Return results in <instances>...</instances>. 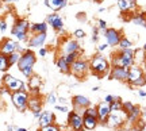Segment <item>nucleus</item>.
Masks as SVG:
<instances>
[{"instance_id":"f257e3e1","label":"nucleus","mask_w":146,"mask_h":131,"mask_svg":"<svg viewBox=\"0 0 146 131\" xmlns=\"http://www.w3.org/2000/svg\"><path fill=\"white\" fill-rule=\"evenodd\" d=\"M89 70H91V73L98 76V77L108 76L110 70H111V62L104 56L96 54L89 61Z\"/></svg>"},{"instance_id":"f03ea898","label":"nucleus","mask_w":146,"mask_h":131,"mask_svg":"<svg viewBox=\"0 0 146 131\" xmlns=\"http://www.w3.org/2000/svg\"><path fill=\"white\" fill-rule=\"evenodd\" d=\"M111 66H119V68L129 69L134 65V49H125L118 50L112 54L111 58Z\"/></svg>"},{"instance_id":"7ed1b4c3","label":"nucleus","mask_w":146,"mask_h":131,"mask_svg":"<svg viewBox=\"0 0 146 131\" xmlns=\"http://www.w3.org/2000/svg\"><path fill=\"white\" fill-rule=\"evenodd\" d=\"M29 31H30V23L26 19H16L12 26L11 34L16 41L23 42V41H29Z\"/></svg>"},{"instance_id":"20e7f679","label":"nucleus","mask_w":146,"mask_h":131,"mask_svg":"<svg viewBox=\"0 0 146 131\" xmlns=\"http://www.w3.org/2000/svg\"><path fill=\"white\" fill-rule=\"evenodd\" d=\"M11 100H12V104L15 105V108L19 112H25L29 108L30 95L26 91H18V92L11 93Z\"/></svg>"},{"instance_id":"39448f33","label":"nucleus","mask_w":146,"mask_h":131,"mask_svg":"<svg viewBox=\"0 0 146 131\" xmlns=\"http://www.w3.org/2000/svg\"><path fill=\"white\" fill-rule=\"evenodd\" d=\"M126 123H127V115L120 110V111H112L110 114L108 119L106 122V126L110 127V128L118 130V128H122Z\"/></svg>"},{"instance_id":"423d86ee","label":"nucleus","mask_w":146,"mask_h":131,"mask_svg":"<svg viewBox=\"0 0 146 131\" xmlns=\"http://www.w3.org/2000/svg\"><path fill=\"white\" fill-rule=\"evenodd\" d=\"M3 83H4V87L10 91L11 93L18 92V91H26V92H29V89L26 88V84H25L22 80L15 79V77L10 73H5L4 76H3Z\"/></svg>"},{"instance_id":"0eeeda50","label":"nucleus","mask_w":146,"mask_h":131,"mask_svg":"<svg viewBox=\"0 0 146 131\" xmlns=\"http://www.w3.org/2000/svg\"><path fill=\"white\" fill-rule=\"evenodd\" d=\"M89 72H91V70H89V62L85 61V60H83V58H77V60L70 65V73H72L76 79H84Z\"/></svg>"},{"instance_id":"6e6552de","label":"nucleus","mask_w":146,"mask_h":131,"mask_svg":"<svg viewBox=\"0 0 146 131\" xmlns=\"http://www.w3.org/2000/svg\"><path fill=\"white\" fill-rule=\"evenodd\" d=\"M36 62V57L35 53L30 50V49H25V52L22 53V57L18 62V69L23 70L26 68H34V65Z\"/></svg>"},{"instance_id":"1a4fd4ad","label":"nucleus","mask_w":146,"mask_h":131,"mask_svg":"<svg viewBox=\"0 0 146 131\" xmlns=\"http://www.w3.org/2000/svg\"><path fill=\"white\" fill-rule=\"evenodd\" d=\"M68 126L72 131H84V119L83 114L77 111H70L68 114Z\"/></svg>"},{"instance_id":"9d476101","label":"nucleus","mask_w":146,"mask_h":131,"mask_svg":"<svg viewBox=\"0 0 146 131\" xmlns=\"http://www.w3.org/2000/svg\"><path fill=\"white\" fill-rule=\"evenodd\" d=\"M104 38H106V43L110 47H118L120 39H122V31L118 30V28H114V27H108L104 31Z\"/></svg>"},{"instance_id":"9b49d317","label":"nucleus","mask_w":146,"mask_h":131,"mask_svg":"<svg viewBox=\"0 0 146 131\" xmlns=\"http://www.w3.org/2000/svg\"><path fill=\"white\" fill-rule=\"evenodd\" d=\"M15 52H25V50H22L21 46H19V43L14 41V39H3L1 42H0V54H3L5 57H8L10 54Z\"/></svg>"},{"instance_id":"f8f14e48","label":"nucleus","mask_w":146,"mask_h":131,"mask_svg":"<svg viewBox=\"0 0 146 131\" xmlns=\"http://www.w3.org/2000/svg\"><path fill=\"white\" fill-rule=\"evenodd\" d=\"M72 104H73V110L77 111V112H84L85 108H88L91 107V100L87 97V96H84V95H74L72 97Z\"/></svg>"},{"instance_id":"ddd939ff","label":"nucleus","mask_w":146,"mask_h":131,"mask_svg":"<svg viewBox=\"0 0 146 131\" xmlns=\"http://www.w3.org/2000/svg\"><path fill=\"white\" fill-rule=\"evenodd\" d=\"M127 74H129V69L119 68V66H111V70L108 73V79L122 81V83H127Z\"/></svg>"},{"instance_id":"4468645a","label":"nucleus","mask_w":146,"mask_h":131,"mask_svg":"<svg viewBox=\"0 0 146 131\" xmlns=\"http://www.w3.org/2000/svg\"><path fill=\"white\" fill-rule=\"evenodd\" d=\"M116 5L123 14H131V15L137 14V8H138L137 0H118Z\"/></svg>"},{"instance_id":"2eb2a0df","label":"nucleus","mask_w":146,"mask_h":131,"mask_svg":"<svg viewBox=\"0 0 146 131\" xmlns=\"http://www.w3.org/2000/svg\"><path fill=\"white\" fill-rule=\"evenodd\" d=\"M145 74V70L142 66H138V65H133L129 68V74H127V84L131 85L134 84L135 81H138L139 79H142Z\"/></svg>"},{"instance_id":"dca6fc26","label":"nucleus","mask_w":146,"mask_h":131,"mask_svg":"<svg viewBox=\"0 0 146 131\" xmlns=\"http://www.w3.org/2000/svg\"><path fill=\"white\" fill-rule=\"evenodd\" d=\"M96 110H98V120L100 124H106V122L108 119L110 114H111V107L108 103L106 101H100L99 104L96 105Z\"/></svg>"},{"instance_id":"f3484780","label":"nucleus","mask_w":146,"mask_h":131,"mask_svg":"<svg viewBox=\"0 0 146 131\" xmlns=\"http://www.w3.org/2000/svg\"><path fill=\"white\" fill-rule=\"evenodd\" d=\"M61 50H62L64 56L83 52V50H81V46H80V43H78L76 39H73V38L72 39H66V41L61 45Z\"/></svg>"},{"instance_id":"a211bd4d","label":"nucleus","mask_w":146,"mask_h":131,"mask_svg":"<svg viewBox=\"0 0 146 131\" xmlns=\"http://www.w3.org/2000/svg\"><path fill=\"white\" fill-rule=\"evenodd\" d=\"M46 23L47 24H52V27L56 30L57 34L64 32V21H62V18L60 15H57V14H52V15L47 16Z\"/></svg>"},{"instance_id":"6ab92c4d","label":"nucleus","mask_w":146,"mask_h":131,"mask_svg":"<svg viewBox=\"0 0 146 131\" xmlns=\"http://www.w3.org/2000/svg\"><path fill=\"white\" fill-rule=\"evenodd\" d=\"M54 123H56V116H54V114H53L52 111H47V110L43 111L42 115L39 116V119H38L39 128H41V127L50 126V124H54Z\"/></svg>"},{"instance_id":"aec40b11","label":"nucleus","mask_w":146,"mask_h":131,"mask_svg":"<svg viewBox=\"0 0 146 131\" xmlns=\"http://www.w3.org/2000/svg\"><path fill=\"white\" fill-rule=\"evenodd\" d=\"M45 41H46V32L45 34H34L27 41V45L30 46V49H34V47H39L41 49L45 45Z\"/></svg>"},{"instance_id":"412c9836","label":"nucleus","mask_w":146,"mask_h":131,"mask_svg":"<svg viewBox=\"0 0 146 131\" xmlns=\"http://www.w3.org/2000/svg\"><path fill=\"white\" fill-rule=\"evenodd\" d=\"M141 115H142V108L139 105H135L130 114H127V124L129 126H134L137 122L141 119Z\"/></svg>"},{"instance_id":"4be33fe9","label":"nucleus","mask_w":146,"mask_h":131,"mask_svg":"<svg viewBox=\"0 0 146 131\" xmlns=\"http://www.w3.org/2000/svg\"><path fill=\"white\" fill-rule=\"evenodd\" d=\"M84 119V130H95L98 124H99V120L98 118H94V116H88V115H83Z\"/></svg>"},{"instance_id":"5701e85b","label":"nucleus","mask_w":146,"mask_h":131,"mask_svg":"<svg viewBox=\"0 0 146 131\" xmlns=\"http://www.w3.org/2000/svg\"><path fill=\"white\" fill-rule=\"evenodd\" d=\"M45 3L53 11H58V10H62L64 7H66L68 0H45Z\"/></svg>"},{"instance_id":"b1692460","label":"nucleus","mask_w":146,"mask_h":131,"mask_svg":"<svg viewBox=\"0 0 146 131\" xmlns=\"http://www.w3.org/2000/svg\"><path fill=\"white\" fill-rule=\"evenodd\" d=\"M146 61V52L143 49H135L134 50V65L143 66Z\"/></svg>"},{"instance_id":"393cba45","label":"nucleus","mask_w":146,"mask_h":131,"mask_svg":"<svg viewBox=\"0 0 146 131\" xmlns=\"http://www.w3.org/2000/svg\"><path fill=\"white\" fill-rule=\"evenodd\" d=\"M46 31H47V23L46 22L30 24V32H31L33 35H34V34H45Z\"/></svg>"},{"instance_id":"a878e982","label":"nucleus","mask_w":146,"mask_h":131,"mask_svg":"<svg viewBox=\"0 0 146 131\" xmlns=\"http://www.w3.org/2000/svg\"><path fill=\"white\" fill-rule=\"evenodd\" d=\"M130 21L137 26L146 27V12H137L130 18Z\"/></svg>"},{"instance_id":"bb28decb","label":"nucleus","mask_w":146,"mask_h":131,"mask_svg":"<svg viewBox=\"0 0 146 131\" xmlns=\"http://www.w3.org/2000/svg\"><path fill=\"white\" fill-rule=\"evenodd\" d=\"M56 64H57V68L60 69V72H62V73H70V65H68V62L65 61V58L61 56V57L57 58V61H56Z\"/></svg>"},{"instance_id":"cd10ccee","label":"nucleus","mask_w":146,"mask_h":131,"mask_svg":"<svg viewBox=\"0 0 146 131\" xmlns=\"http://www.w3.org/2000/svg\"><path fill=\"white\" fill-rule=\"evenodd\" d=\"M29 108L34 112V111H42V101L41 99L35 96V97H30L29 100Z\"/></svg>"},{"instance_id":"c85d7f7f","label":"nucleus","mask_w":146,"mask_h":131,"mask_svg":"<svg viewBox=\"0 0 146 131\" xmlns=\"http://www.w3.org/2000/svg\"><path fill=\"white\" fill-rule=\"evenodd\" d=\"M29 85H30V89L34 91V93L38 95V89L41 88V79L38 76H33L29 79Z\"/></svg>"},{"instance_id":"c756f323","label":"nucleus","mask_w":146,"mask_h":131,"mask_svg":"<svg viewBox=\"0 0 146 131\" xmlns=\"http://www.w3.org/2000/svg\"><path fill=\"white\" fill-rule=\"evenodd\" d=\"M21 57H22V53H19V52H15V53H12V54H10V56L7 57V60H8V66L11 68V66H14V65H18Z\"/></svg>"},{"instance_id":"7c9ffc66","label":"nucleus","mask_w":146,"mask_h":131,"mask_svg":"<svg viewBox=\"0 0 146 131\" xmlns=\"http://www.w3.org/2000/svg\"><path fill=\"white\" fill-rule=\"evenodd\" d=\"M118 49L119 50H125V49H133V42H131L130 39L127 37H122V39H120L119 45H118Z\"/></svg>"},{"instance_id":"2f4dec72","label":"nucleus","mask_w":146,"mask_h":131,"mask_svg":"<svg viewBox=\"0 0 146 131\" xmlns=\"http://www.w3.org/2000/svg\"><path fill=\"white\" fill-rule=\"evenodd\" d=\"M122 103H123L122 99L118 97V96H115V100L110 104V107H111V112H112V111H120L122 110Z\"/></svg>"},{"instance_id":"473e14b6","label":"nucleus","mask_w":146,"mask_h":131,"mask_svg":"<svg viewBox=\"0 0 146 131\" xmlns=\"http://www.w3.org/2000/svg\"><path fill=\"white\" fill-rule=\"evenodd\" d=\"M46 103L47 104H50V105H57L58 104V96L56 92H52V93H49L46 96Z\"/></svg>"},{"instance_id":"72a5a7b5","label":"nucleus","mask_w":146,"mask_h":131,"mask_svg":"<svg viewBox=\"0 0 146 131\" xmlns=\"http://www.w3.org/2000/svg\"><path fill=\"white\" fill-rule=\"evenodd\" d=\"M134 107H135V104H133L131 101H123V103H122V111L125 112L126 115H127V114H130Z\"/></svg>"},{"instance_id":"f704fd0d","label":"nucleus","mask_w":146,"mask_h":131,"mask_svg":"<svg viewBox=\"0 0 146 131\" xmlns=\"http://www.w3.org/2000/svg\"><path fill=\"white\" fill-rule=\"evenodd\" d=\"M83 115H88V116H94L98 118V110H96V105H91L88 108H85L83 112Z\"/></svg>"},{"instance_id":"c9c22d12","label":"nucleus","mask_w":146,"mask_h":131,"mask_svg":"<svg viewBox=\"0 0 146 131\" xmlns=\"http://www.w3.org/2000/svg\"><path fill=\"white\" fill-rule=\"evenodd\" d=\"M8 68H10V66H8V60H7V57L3 56V54H0V72H5Z\"/></svg>"},{"instance_id":"e433bc0d","label":"nucleus","mask_w":146,"mask_h":131,"mask_svg":"<svg viewBox=\"0 0 146 131\" xmlns=\"http://www.w3.org/2000/svg\"><path fill=\"white\" fill-rule=\"evenodd\" d=\"M85 31L84 30H81V28H77V30H74L73 31V37H74V39H83V38H85Z\"/></svg>"},{"instance_id":"4c0bfd02","label":"nucleus","mask_w":146,"mask_h":131,"mask_svg":"<svg viewBox=\"0 0 146 131\" xmlns=\"http://www.w3.org/2000/svg\"><path fill=\"white\" fill-rule=\"evenodd\" d=\"M98 28H99V31H102L104 34V31L108 28V27H107V22H106L104 19H99V21H98Z\"/></svg>"},{"instance_id":"58836bf2","label":"nucleus","mask_w":146,"mask_h":131,"mask_svg":"<svg viewBox=\"0 0 146 131\" xmlns=\"http://www.w3.org/2000/svg\"><path fill=\"white\" fill-rule=\"evenodd\" d=\"M39 131H61V128L54 123V124H50V126H46V127H41Z\"/></svg>"},{"instance_id":"ea45409f","label":"nucleus","mask_w":146,"mask_h":131,"mask_svg":"<svg viewBox=\"0 0 146 131\" xmlns=\"http://www.w3.org/2000/svg\"><path fill=\"white\" fill-rule=\"evenodd\" d=\"M54 108H56V111H58V112H61V114H66V112H70L69 111V107L68 105H61V104H57L54 105Z\"/></svg>"},{"instance_id":"a19ab883","label":"nucleus","mask_w":146,"mask_h":131,"mask_svg":"<svg viewBox=\"0 0 146 131\" xmlns=\"http://www.w3.org/2000/svg\"><path fill=\"white\" fill-rule=\"evenodd\" d=\"M146 84V76H143L142 79H139L138 81H135L134 84H131L130 87H135V88H142V87H145Z\"/></svg>"},{"instance_id":"79ce46f5","label":"nucleus","mask_w":146,"mask_h":131,"mask_svg":"<svg viewBox=\"0 0 146 131\" xmlns=\"http://www.w3.org/2000/svg\"><path fill=\"white\" fill-rule=\"evenodd\" d=\"M21 72L25 77H27V79H30V77L34 76V70H33V68H26V69H23V70H21Z\"/></svg>"},{"instance_id":"37998d69","label":"nucleus","mask_w":146,"mask_h":131,"mask_svg":"<svg viewBox=\"0 0 146 131\" xmlns=\"http://www.w3.org/2000/svg\"><path fill=\"white\" fill-rule=\"evenodd\" d=\"M92 41H94V42H98V41H99V28H98V27H95V28H94V35H92Z\"/></svg>"},{"instance_id":"c03bdc74","label":"nucleus","mask_w":146,"mask_h":131,"mask_svg":"<svg viewBox=\"0 0 146 131\" xmlns=\"http://www.w3.org/2000/svg\"><path fill=\"white\" fill-rule=\"evenodd\" d=\"M108 47L110 46L107 45V43H100L99 46H98V52H99V53H103V52H106Z\"/></svg>"},{"instance_id":"a18cd8bd","label":"nucleus","mask_w":146,"mask_h":131,"mask_svg":"<svg viewBox=\"0 0 146 131\" xmlns=\"http://www.w3.org/2000/svg\"><path fill=\"white\" fill-rule=\"evenodd\" d=\"M114 100H115V96H114V95H106V97H104V100H103V101H106V103L111 104Z\"/></svg>"},{"instance_id":"49530a36","label":"nucleus","mask_w":146,"mask_h":131,"mask_svg":"<svg viewBox=\"0 0 146 131\" xmlns=\"http://www.w3.org/2000/svg\"><path fill=\"white\" fill-rule=\"evenodd\" d=\"M38 54H39L41 57H46V54H47V49H46V47H41V49L38 50Z\"/></svg>"},{"instance_id":"de8ad7c7","label":"nucleus","mask_w":146,"mask_h":131,"mask_svg":"<svg viewBox=\"0 0 146 131\" xmlns=\"http://www.w3.org/2000/svg\"><path fill=\"white\" fill-rule=\"evenodd\" d=\"M5 30H7V22H5V21H1V22H0V31H1V32H5Z\"/></svg>"},{"instance_id":"09e8293b","label":"nucleus","mask_w":146,"mask_h":131,"mask_svg":"<svg viewBox=\"0 0 146 131\" xmlns=\"http://www.w3.org/2000/svg\"><path fill=\"white\" fill-rule=\"evenodd\" d=\"M42 112H43V110L42 111H34V112H33V116H34L35 119H39V116L42 115Z\"/></svg>"},{"instance_id":"8fccbe9b","label":"nucleus","mask_w":146,"mask_h":131,"mask_svg":"<svg viewBox=\"0 0 146 131\" xmlns=\"http://www.w3.org/2000/svg\"><path fill=\"white\" fill-rule=\"evenodd\" d=\"M58 103L61 105H66V99L65 97H58Z\"/></svg>"},{"instance_id":"3c124183","label":"nucleus","mask_w":146,"mask_h":131,"mask_svg":"<svg viewBox=\"0 0 146 131\" xmlns=\"http://www.w3.org/2000/svg\"><path fill=\"white\" fill-rule=\"evenodd\" d=\"M138 96H141V97H146V91H143V89H138Z\"/></svg>"},{"instance_id":"603ef678","label":"nucleus","mask_w":146,"mask_h":131,"mask_svg":"<svg viewBox=\"0 0 146 131\" xmlns=\"http://www.w3.org/2000/svg\"><path fill=\"white\" fill-rule=\"evenodd\" d=\"M126 131H141V130H139L137 126H129V128H127Z\"/></svg>"},{"instance_id":"864d4df0","label":"nucleus","mask_w":146,"mask_h":131,"mask_svg":"<svg viewBox=\"0 0 146 131\" xmlns=\"http://www.w3.org/2000/svg\"><path fill=\"white\" fill-rule=\"evenodd\" d=\"M16 127L12 126V124H10V126H7V128H5V131H15Z\"/></svg>"},{"instance_id":"5fc2aeb1","label":"nucleus","mask_w":146,"mask_h":131,"mask_svg":"<svg viewBox=\"0 0 146 131\" xmlns=\"http://www.w3.org/2000/svg\"><path fill=\"white\" fill-rule=\"evenodd\" d=\"M15 131H27V128H25V127H16Z\"/></svg>"},{"instance_id":"6e6d98bb","label":"nucleus","mask_w":146,"mask_h":131,"mask_svg":"<svg viewBox=\"0 0 146 131\" xmlns=\"http://www.w3.org/2000/svg\"><path fill=\"white\" fill-rule=\"evenodd\" d=\"M99 89H100V87H94V88H92V91H94V92H98Z\"/></svg>"},{"instance_id":"4d7b16f0","label":"nucleus","mask_w":146,"mask_h":131,"mask_svg":"<svg viewBox=\"0 0 146 131\" xmlns=\"http://www.w3.org/2000/svg\"><path fill=\"white\" fill-rule=\"evenodd\" d=\"M106 11V8H103V7H102V8H99V12H104Z\"/></svg>"},{"instance_id":"13d9d810","label":"nucleus","mask_w":146,"mask_h":131,"mask_svg":"<svg viewBox=\"0 0 146 131\" xmlns=\"http://www.w3.org/2000/svg\"><path fill=\"white\" fill-rule=\"evenodd\" d=\"M142 49H143V50H145V52H146V43H145V45H143V47H142Z\"/></svg>"},{"instance_id":"bf43d9fd","label":"nucleus","mask_w":146,"mask_h":131,"mask_svg":"<svg viewBox=\"0 0 146 131\" xmlns=\"http://www.w3.org/2000/svg\"><path fill=\"white\" fill-rule=\"evenodd\" d=\"M143 68L146 69V61H145V64H143ZM145 69H143V70H145Z\"/></svg>"},{"instance_id":"052dcab7","label":"nucleus","mask_w":146,"mask_h":131,"mask_svg":"<svg viewBox=\"0 0 146 131\" xmlns=\"http://www.w3.org/2000/svg\"><path fill=\"white\" fill-rule=\"evenodd\" d=\"M94 1H98V3H100V1H103V0H94Z\"/></svg>"},{"instance_id":"680f3d73","label":"nucleus","mask_w":146,"mask_h":131,"mask_svg":"<svg viewBox=\"0 0 146 131\" xmlns=\"http://www.w3.org/2000/svg\"><path fill=\"white\" fill-rule=\"evenodd\" d=\"M141 131H146V126H145V127H143V128H142V130H141Z\"/></svg>"},{"instance_id":"e2e57ef3","label":"nucleus","mask_w":146,"mask_h":131,"mask_svg":"<svg viewBox=\"0 0 146 131\" xmlns=\"http://www.w3.org/2000/svg\"><path fill=\"white\" fill-rule=\"evenodd\" d=\"M0 5H1V0H0Z\"/></svg>"}]
</instances>
